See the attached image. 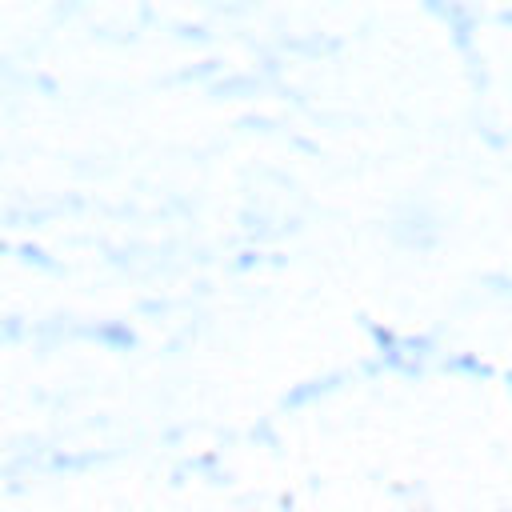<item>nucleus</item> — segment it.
I'll return each instance as SVG.
<instances>
[]
</instances>
